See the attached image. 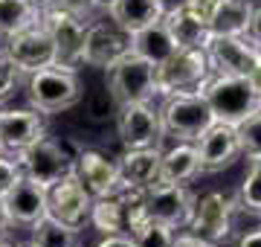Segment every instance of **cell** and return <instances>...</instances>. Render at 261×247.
<instances>
[{
    "instance_id": "4",
    "label": "cell",
    "mask_w": 261,
    "mask_h": 247,
    "mask_svg": "<svg viewBox=\"0 0 261 247\" xmlns=\"http://www.w3.org/2000/svg\"><path fill=\"white\" fill-rule=\"evenodd\" d=\"M105 85L116 99V105L128 102H151L157 96V67L145 61V58L125 53L119 61H113L108 70Z\"/></svg>"
},
{
    "instance_id": "14",
    "label": "cell",
    "mask_w": 261,
    "mask_h": 247,
    "mask_svg": "<svg viewBox=\"0 0 261 247\" xmlns=\"http://www.w3.org/2000/svg\"><path fill=\"white\" fill-rule=\"evenodd\" d=\"M47 134V116L35 108H0V152L18 154Z\"/></svg>"
},
{
    "instance_id": "23",
    "label": "cell",
    "mask_w": 261,
    "mask_h": 247,
    "mask_svg": "<svg viewBox=\"0 0 261 247\" xmlns=\"http://www.w3.org/2000/svg\"><path fill=\"white\" fill-rule=\"evenodd\" d=\"M163 20H166L168 32H171V38L180 50H206V44L212 38V29L206 27L203 20H197L186 6L166 15Z\"/></svg>"
},
{
    "instance_id": "3",
    "label": "cell",
    "mask_w": 261,
    "mask_h": 247,
    "mask_svg": "<svg viewBox=\"0 0 261 247\" xmlns=\"http://www.w3.org/2000/svg\"><path fill=\"white\" fill-rule=\"evenodd\" d=\"M160 122H163V134H166V137L197 143L200 134H203L206 128H212L218 119H215L212 105L206 102V96L200 93V90H195V93L163 96Z\"/></svg>"
},
{
    "instance_id": "29",
    "label": "cell",
    "mask_w": 261,
    "mask_h": 247,
    "mask_svg": "<svg viewBox=\"0 0 261 247\" xmlns=\"http://www.w3.org/2000/svg\"><path fill=\"white\" fill-rule=\"evenodd\" d=\"M247 160H250V166H247V175L238 189V207L261 215V157H247Z\"/></svg>"
},
{
    "instance_id": "1",
    "label": "cell",
    "mask_w": 261,
    "mask_h": 247,
    "mask_svg": "<svg viewBox=\"0 0 261 247\" xmlns=\"http://www.w3.org/2000/svg\"><path fill=\"white\" fill-rule=\"evenodd\" d=\"M23 93L29 108L41 111L44 116H56L61 111H70L82 102V79L79 73L61 70V67H44L23 76Z\"/></svg>"
},
{
    "instance_id": "25",
    "label": "cell",
    "mask_w": 261,
    "mask_h": 247,
    "mask_svg": "<svg viewBox=\"0 0 261 247\" xmlns=\"http://www.w3.org/2000/svg\"><path fill=\"white\" fill-rule=\"evenodd\" d=\"M108 18H111L116 27L125 29L128 35H134V32H140L142 27L160 20L163 15H160L154 0H113L111 6H108Z\"/></svg>"
},
{
    "instance_id": "17",
    "label": "cell",
    "mask_w": 261,
    "mask_h": 247,
    "mask_svg": "<svg viewBox=\"0 0 261 247\" xmlns=\"http://www.w3.org/2000/svg\"><path fill=\"white\" fill-rule=\"evenodd\" d=\"M197 152H200V169L203 171H224L229 169L241 152V140H238V128L229 122H215L206 128L197 140Z\"/></svg>"
},
{
    "instance_id": "32",
    "label": "cell",
    "mask_w": 261,
    "mask_h": 247,
    "mask_svg": "<svg viewBox=\"0 0 261 247\" xmlns=\"http://www.w3.org/2000/svg\"><path fill=\"white\" fill-rule=\"evenodd\" d=\"M20 178H23V169H20L18 157H15V154L0 152V198H3V195L20 181Z\"/></svg>"
},
{
    "instance_id": "19",
    "label": "cell",
    "mask_w": 261,
    "mask_h": 247,
    "mask_svg": "<svg viewBox=\"0 0 261 247\" xmlns=\"http://www.w3.org/2000/svg\"><path fill=\"white\" fill-rule=\"evenodd\" d=\"M122 175V189H148L160 181V163H163V145L151 149H125L116 157Z\"/></svg>"
},
{
    "instance_id": "41",
    "label": "cell",
    "mask_w": 261,
    "mask_h": 247,
    "mask_svg": "<svg viewBox=\"0 0 261 247\" xmlns=\"http://www.w3.org/2000/svg\"><path fill=\"white\" fill-rule=\"evenodd\" d=\"M20 241H15V238H12V233H3V236H0V247H18Z\"/></svg>"
},
{
    "instance_id": "28",
    "label": "cell",
    "mask_w": 261,
    "mask_h": 247,
    "mask_svg": "<svg viewBox=\"0 0 261 247\" xmlns=\"http://www.w3.org/2000/svg\"><path fill=\"white\" fill-rule=\"evenodd\" d=\"M130 236H134V241H137V247H174V241H177V230L174 227H166V224H160V221H140L137 227L128 230Z\"/></svg>"
},
{
    "instance_id": "10",
    "label": "cell",
    "mask_w": 261,
    "mask_h": 247,
    "mask_svg": "<svg viewBox=\"0 0 261 247\" xmlns=\"http://www.w3.org/2000/svg\"><path fill=\"white\" fill-rule=\"evenodd\" d=\"M113 122H116V134L125 149H151V145H163L166 140L160 111H154L151 102L119 105Z\"/></svg>"
},
{
    "instance_id": "35",
    "label": "cell",
    "mask_w": 261,
    "mask_h": 247,
    "mask_svg": "<svg viewBox=\"0 0 261 247\" xmlns=\"http://www.w3.org/2000/svg\"><path fill=\"white\" fill-rule=\"evenodd\" d=\"M96 247H137L130 233H116V236H102Z\"/></svg>"
},
{
    "instance_id": "31",
    "label": "cell",
    "mask_w": 261,
    "mask_h": 247,
    "mask_svg": "<svg viewBox=\"0 0 261 247\" xmlns=\"http://www.w3.org/2000/svg\"><path fill=\"white\" fill-rule=\"evenodd\" d=\"M238 128V140H241V152L247 157H261V111L250 114L247 119L235 125Z\"/></svg>"
},
{
    "instance_id": "38",
    "label": "cell",
    "mask_w": 261,
    "mask_h": 247,
    "mask_svg": "<svg viewBox=\"0 0 261 247\" xmlns=\"http://www.w3.org/2000/svg\"><path fill=\"white\" fill-rule=\"evenodd\" d=\"M235 247H261V227L250 230V233H244L241 238H238V244Z\"/></svg>"
},
{
    "instance_id": "13",
    "label": "cell",
    "mask_w": 261,
    "mask_h": 247,
    "mask_svg": "<svg viewBox=\"0 0 261 247\" xmlns=\"http://www.w3.org/2000/svg\"><path fill=\"white\" fill-rule=\"evenodd\" d=\"M206 56L212 73L252 76V70L261 67V50L252 47L247 35H212L206 44Z\"/></svg>"
},
{
    "instance_id": "42",
    "label": "cell",
    "mask_w": 261,
    "mask_h": 247,
    "mask_svg": "<svg viewBox=\"0 0 261 247\" xmlns=\"http://www.w3.org/2000/svg\"><path fill=\"white\" fill-rule=\"evenodd\" d=\"M252 85H255V90H258V96H261V67H255V70H252Z\"/></svg>"
},
{
    "instance_id": "40",
    "label": "cell",
    "mask_w": 261,
    "mask_h": 247,
    "mask_svg": "<svg viewBox=\"0 0 261 247\" xmlns=\"http://www.w3.org/2000/svg\"><path fill=\"white\" fill-rule=\"evenodd\" d=\"M12 224H9V218H6V209H3V201H0V236H3V233H12Z\"/></svg>"
},
{
    "instance_id": "36",
    "label": "cell",
    "mask_w": 261,
    "mask_h": 247,
    "mask_svg": "<svg viewBox=\"0 0 261 247\" xmlns=\"http://www.w3.org/2000/svg\"><path fill=\"white\" fill-rule=\"evenodd\" d=\"M247 38H250L252 47L261 50V3H255V12H252L250 29H247Z\"/></svg>"
},
{
    "instance_id": "34",
    "label": "cell",
    "mask_w": 261,
    "mask_h": 247,
    "mask_svg": "<svg viewBox=\"0 0 261 247\" xmlns=\"http://www.w3.org/2000/svg\"><path fill=\"white\" fill-rule=\"evenodd\" d=\"M218 6H221V0H186V9L195 15L197 20H203L206 27L212 23L215 12H218Z\"/></svg>"
},
{
    "instance_id": "21",
    "label": "cell",
    "mask_w": 261,
    "mask_h": 247,
    "mask_svg": "<svg viewBox=\"0 0 261 247\" xmlns=\"http://www.w3.org/2000/svg\"><path fill=\"white\" fill-rule=\"evenodd\" d=\"M177 50L180 47L174 44V38H171V32H168V27H166L163 18L154 20V23H148V27H142L140 32L130 35V53L145 58V61H151L154 67H160L166 58L174 56Z\"/></svg>"
},
{
    "instance_id": "44",
    "label": "cell",
    "mask_w": 261,
    "mask_h": 247,
    "mask_svg": "<svg viewBox=\"0 0 261 247\" xmlns=\"http://www.w3.org/2000/svg\"><path fill=\"white\" fill-rule=\"evenodd\" d=\"M18 247H35V244H32V241H29V238H27V241H20Z\"/></svg>"
},
{
    "instance_id": "33",
    "label": "cell",
    "mask_w": 261,
    "mask_h": 247,
    "mask_svg": "<svg viewBox=\"0 0 261 247\" xmlns=\"http://www.w3.org/2000/svg\"><path fill=\"white\" fill-rule=\"evenodd\" d=\"M49 3H56L58 9L70 12L73 18H79L82 23H90L93 18H99V6H96V0H49Z\"/></svg>"
},
{
    "instance_id": "8",
    "label": "cell",
    "mask_w": 261,
    "mask_h": 247,
    "mask_svg": "<svg viewBox=\"0 0 261 247\" xmlns=\"http://www.w3.org/2000/svg\"><path fill=\"white\" fill-rule=\"evenodd\" d=\"M15 157L23 169V178L41 183L47 189L61 181L67 171H73V157L67 154V149L58 140H53L47 134L41 140H35L32 145H27L23 152H18Z\"/></svg>"
},
{
    "instance_id": "16",
    "label": "cell",
    "mask_w": 261,
    "mask_h": 247,
    "mask_svg": "<svg viewBox=\"0 0 261 247\" xmlns=\"http://www.w3.org/2000/svg\"><path fill=\"white\" fill-rule=\"evenodd\" d=\"M73 171L93 198L116 195V192L122 189L119 163L113 160V157H108V154L96 152V149H84V152L75 154L73 157Z\"/></svg>"
},
{
    "instance_id": "18",
    "label": "cell",
    "mask_w": 261,
    "mask_h": 247,
    "mask_svg": "<svg viewBox=\"0 0 261 247\" xmlns=\"http://www.w3.org/2000/svg\"><path fill=\"white\" fill-rule=\"evenodd\" d=\"M3 209H6V218L12 227H32L38 218L47 215V186L20 178L6 195H3Z\"/></svg>"
},
{
    "instance_id": "24",
    "label": "cell",
    "mask_w": 261,
    "mask_h": 247,
    "mask_svg": "<svg viewBox=\"0 0 261 247\" xmlns=\"http://www.w3.org/2000/svg\"><path fill=\"white\" fill-rule=\"evenodd\" d=\"M29 241L35 247H82V227H73L47 212L29 227Z\"/></svg>"
},
{
    "instance_id": "27",
    "label": "cell",
    "mask_w": 261,
    "mask_h": 247,
    "mask_svg": "<svg viewBox=\"0 0 261 247\" xmlns=\"http://www.w3.org/2000/svg\"><path fill=\"white\" fill-rule=\"evenodd\" d=\"M41 20L38 0H0V41Z\"/></svg>"
},
{
    "instance_id": "26",
    "label": "cell",
    "mask_w": 261,
    "mask_h": 247,
    "mask_svg": "<svg viewBox=\"0 0 261 247\" xmlns=\"http://www.w3.org/2000/svg\"><path fill=\"white\" fill-rule=\"evenodd\" d=\"M252 12H255L252 0H221L209 29L212 35H247Z\"/></svg>"
},
{
    "instance_id": "22",
    "label": "cell",
    "mask_w": 261,
    "mask_h": 247,
    "mask_svg": "<svg viewBox=\"0 0 261 247\" xmlns=\"http://www.w3.org/2000/svg\"><path fill=\"white\" fill-rule=\"evenodd\" d=\"M87 224L99 233V236H116V233H128V207L119 192L116 195H102L93 198L90 207V218Z\"/></svg>"
},
{
    "instance_id": "5",
    "label": "cell",
    "mask_w": 261,
    "mask_h": 247,
    "mask_svg": "<svg viewBox=\"0 0 261 247\" xmlns=\"http://www.w3.org/2000/svg\"><path fill=\"white\" fill-rule=\"evenodd\" d=\"M212 76L206 50H177L157 67V96L195 93Z\"/></svg>"
},
{
    "instance_id": "20",
    "label": "cell",
    "mask_w": 261,
    "mask_h": 247,
    "mask_svg": "<svg viewBox=\"0 0 261 247\" xmlns=\"http://www.w3.org/2000/svg\"><path fill=\"white\" fill-rule=\"evenodd\" d=\"M197 175H203V169H200V152H197V143L177 140V145H171L168 152H163V163H160V183H192Z\"/></svg>"
},
{
    "instance_id": "9",
    "label": "cell",
    "mask_w": 261,
    "mask_h": 247,
    "mask_svg": "<svg viewBox=\"0 0 261 247\" xmlns=\"http://www.w3.org/2000/svg\"><path fill=\"white\" fill-rule=\"evenodd\" d=\"M125 53H130V35L122 27H116L108 15L105 18H93L84 27V47H82L84 67L108 70Z\"/></svg>"
},
{
    "instance_id": "2",
    "label": "cell",
    "mask_w": 261,
    "mask_h": 247,
    "mask_svg": "<svg viewBox=\"0 0 261 247\" xmlns=\"http://www.w3.org/2000/svg\"><path fill=\"white\" fill-rule=\"evenodd\" d=\"M200 93L212 105V114L218 122L238 125L250 114L261 111V96L250 76H229V73H212L203 82Z\"/></svg>"
},
{
    "instance_id": "39",
    "label": "cell",
    "mask_w": 261,
    "mask_h": 247,
    "mask_svg": "<svg viewBox=\"0 0 261 247\" xmlns=\"http://www.w3.org/2000/svg\"><path fill=\"white\" fill-rule=\"evenodd\" d=\"M154 3H157V9H160V15H163V18L186 6V0H154Z\"/></svg>"
},
{
    "instance_id": "6",
    "label": "cell",
    "mask_w": 261,
    "mask_h": 247,
    "mask_svg": "<svg viewBox=\"0 0 261 247\" xmlns=\"http://www.w3.org/2000/svg\"><path fill=\"white\" fill-rule=\"evenodd\" d=\"M41 23L47 27L49 38L56 44V67L79 73L82 70V47H84V27L70 12L58 9L56 3H41Z\"/></svg>"
},
{
    "instance_id": "37",
    "label": "cell",
    "mask_w": 261,
    "mask_h": 247,
    "mask_svg": "<svg viewBox=\"0 0 261 247\" xmlns=\"http://www.w3.org/2000/svg\"><path fill=\"white\" fill-rule=\"evenodd\" d=\"M174 247H215V244H209V241H203V238L192 236V233H177Z\"/></svg>"
},
{
    "instance_id": "43",
    "label": "cell",
    "mask_w": 261,
    "mask_h": 247,
    "mask_svg": "<svg viewBox=\"0 0 261 247\" xmlns=\"http://www.w3.org/2000/svg\"><path fill=\"white\" fill-rule=\"evenodd\" d=\"M111 3H113V0H96V6H99L102 12H108V6H111Z\"/></svg>"
},
{
    "instance_id": "12",
    "label": "cell",
    "mask_w": 261,
    "mask_h": 247,
    "mask_svg": "<svg viewBox=\"0 0 261 247\" xmlns=\"http://www.w3.org/2000/svg\"><path fill=\"white\" fill-rule=\"evenodd\" d=\"M0 44H3V50L9 53V58L15 61V67L23 76L35 73V70H44V67H56V44H53L47 27L41 20L9 35Z\"/></svg>"
},
{
    "instance_id": "7",
    "label": "cell",
    "mask_w": 261,
    "mask_h": 247,
    "mask_svg": "<svg viewBox=\"0 0 261 247\" xmlns=\"http://www.w3.org/2000/svg\"><path fill=\"white\" fill-rule=\"evenodd\" d=\"M235 207H238V198H232V195H226V192H206L192 207L186 233L203 238L209 244H221L232 233Z\"/></svg>"
},
{
    "instance_id": "11",
    "label": "cell",
    "mask_w": 261,
    "mask_h": 247,
    "mask_svg": "<svg viewBox=\"0 0 261 247\" xmlns=\"http://www.w3.org/2000/svg\"><path fill=\"white\" fill-rule=\"evenodd\" d=\"M195 192L189 189V183H154L145 189V218L160 221L166 227H186L192 207H195Z\"/></svg>"
},
{
    "instance_id": "45",
    "label": "cell",
    "mask_w": 261,
    "mask_h": 247,
    "mask_svg": "<svg viewBox=\"0 0 261 247\" xmlns=\"http://www.w3.org/2000/svg\"><path fill=\"white\" fill-rule=\"evenodd\" d=\"M38 3H49V0H38Z\"/></svg>"
},
{
    "instance_id": "15",
    "label": "cell",
    "mask_w": 261,
    "mask_h": 247,
    "mask_svg": "<svg viewBox=\"0 0 261 247\" xmlns=\"http://www.w3.org/2000/svg\"><path fill=\"white\" fill-rule=\"evenodd\" d=\"M90 207H93V195L84 189V183L75 178V171H67L58 183L47 189V212L56 218L82 227L90 218Z\"/></svg>"
},
{
    "instance_id": "30",
    "label": "cell",
    "mask_w": 261,
    "mask_h": 247,
    "mask_svg": "<svg viewBox=\"0 0 261 247\" xmlns=\"http://www.w3.org/2000/svg\"><path fill=\"white\" fill-rule=\"evenodd\" d=\"M20 85H23V73L15 67V61H12L9 53L3 50V44H0V108L9 105L12 99L18 96Z\"/></svg>"
}]
</instances>
